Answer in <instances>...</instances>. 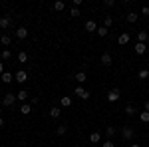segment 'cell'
Listing matches in <instances>:
<instances>
[{
  "mask_svg": "<svg viewBox=\"0 0 149 147\" xmlns=\"http://www.w3.org/2000/svg\"><path fill=\"white\" fill-rule=\"evenodd\" d=\"M121 137L127 139V141L133 139V137H135V129H133L131 125H123V127H121Z\"/></svg>",
  "mask_w": 149,
  "mask_h": 147,
  "instance_id": "1",
  "label": "cell"
},
{
  "mask_svg": "<svg viewBox=\"0 0 149 147\" xmlns=\"http://www.w3.org/2000/svg\"><path fill=\"white\" fill-rule=\"evenodd\" d=\"M14 82H18V84H24V82H28V74H26L24 70H18V72L14 74Z\"/></svg>",
  "mask_w": 149,
  "mask_h": 147,
  "instance_id": "2",
  "label": "cell"
},
{
  "mask_svg": "<svg viewBox=\"0 0 149 147\" xmlns=\"http://www.w3.org/2000/svg\"><path fill=\"white\" fill-rule=\"evenodd\" d=\"M74 93H76V95H78L80 100H90V91L84 90V88H80V86H78V88L74 90Z\"/></svg>",
  "mask_w": 149,
  "mask_h": 147,
  "instance_id": "3",
  "label": "cell"
},
{
  "mask_svg": "<svg viewBox=\"0 0 149 147\" xmlns=\"http://www.w3.org/2000/svg\"><path fill=\"white\" fill-rule=\"evenodd\" d=\"M14 102H16V93H6V95H4V100H2V103H4L6 107H12Z\"/></svg>",
  "mask_w": 149,
  "mask_h": 147,
  "instance_id": "4",
  "label": "cell"
},
{
  "mask_svg": "<svg viewBox=\"0 0 149 147\" xmlns=\"http://www.w3.org/2000/svg\"><path fill=\"white\" fill-rule=\"evenodd\" d=\"M119 95H121V93H119V90H109L107 91V102H117V100H119Z\"/></svg>",
  "mask_w": 149,
  "mask_h": 147,
  "instance_id": "5",
  "label": "cell"
},
{
  "mask_svg": "<svg viewBox=\"0 0 149 147\" xmlns=\"http://www.w3.org/2000/svg\"><path fill=\"white\" fill-rule=\"evenodd\" d=\"M72 103H74L72 95H62V98H60V105H62V107H72Z\"/></svg>",
  "mask_w": 149,
  "mask_h": 147,
  "instance_id": "6",
  "label": "cell"
},
{
  "mask_svg": "<svg viewBox=\"0 0 149 147\" xmlns=\"http://www.w3.org/2000/svg\"><path fill=\"white\" fill-rule=\"evenodd\" d=\"M10 24H12V18H10V16H2V18H0V28H2V30L10 28Z\"/></svg>",
  "mask_w": 149,
  "mask_h": 147,
  "instance_id": "7",
  "label": "cell"
},
{
  "mask_svg": "<svg viewBox=\"0 0 149 147\" xmlns=\"http://www.w3.org/2000/svg\"><path fill=\"white\" fill-rule=\"evenodd\" d=\"M84 28H86V30H88V32H97V24L93 22V20H88V22H86V26H84Z\"/></svg>",
  "mask_w": 149,
  "mask_h": 147,
  "instance_id": "8",
  "label": "cell"
},
{
  "mask_svg": "<svg viewBox=\"0 0 149 147\" xmlns=\"http://www.w3.org/2000/svg\"><path fill=\"white\" fill-rule=\"evenodd\" d=\"M102 66H111V54H107V52L102 54Z\"/></svg>",
  "mask_w": 149,
  "mask_h": 147,
  "instance_id": "9",
  "label": "cell"
},
{
  "mask_svg": "<svg viewBox=\"0 0 149 147\" xmlns=\"http://www.w3.org/2000/svg\"><path fill=\"white\" fill-rule=\"evenodd\" d=\"M0 44L2 46H10L12 44V36L10 34H2L0 36Z\"/></svg>",
  "mask_w": 149,
  "mask_h": 147,
  "instance_id": "10",
  "label": "cell"
},
{
  "mask_svg": "<svg viewBox=\"0 0 149 147\" xmlns=\"http://www.w3.org/2000/svg\"><path fill=\"white\" fill-rule=\"evenodd\" d=\"M16 38H18V40H24V38H28V30H26V28H18V30H16Z\"/></svg>",
  "mask_w": 149,
  "mask_h": 147,
  "instance_id": "11",
  "label": "cell"
},
{
  "mask_svg": "<svg viewBox=\"0 0 149 147\" xmlns=\"http://www.w3.org/2000/svg\"><path fill=\"white\" fill-rule=\"evenodd\" d=\"M0 79H2L4 84H10V82H14V76H12L10 72H4V74L0 76Z\"/></svg>",
  "mask_w": 149,
  "mask_h": 147,
  "instance_id": "12",
  "label": "cell"
},
{
  "mask_svg": "<svg viewBox=\"0 0 149 147\" xmlns=\"http://www.w3.org/2000/svg\"><path fill=\"white\" fill-rule=\"evenodd\" d=\"M127 42H129V34H127V32H123V34H119V38H117V44L125 46Z\"/></svg>",
  "mask_w": 149,
  "mask_h": 147,
  "instance_id": "13",
  "label": "cell"
},
{
  "mask_svg": "<svg viewBox=\"0 0 149 147\" xmlns=\"http://www.w3.org/2000/svg\"><path fill=\"white\" fill-rule=\"evenodd\" d=\"M145 50H147V46H145V44H141V42H137V44H135V54H139V56H141V54H145Z\"/></svg>",
  "mask_w": 149,
  "mask_h": 147,
  "instance_id": "14",
  "label": "cell"
},
{
  "mask_svg": "<svg viewBox=\"0 0 149 147\" xmlns=\"http://www.w3.org/2000/svg\"><path fill=\"white\" fill-rule=\"evenodd\" d=\"M60 113H62V109H60V107H52V109L48 111V115H50L52 119H56V117H60Z\"/></svg>",
  "mask_w": 149,
  "mask_h": 147,
  "instance_id": "15",
  "label": "cell"
},
{
  "mask_svg": "<svg viewBox=\"0 0 149 147\" xmlns=\"http://www.w3.org/2000/svg\"><path fill=\"white\" fill-rule=\"evenodd\" d=\"M20 111H22V115H30V111H32V105H30V103H22Z\"/></svg>",
  "mask_w": 149,
  "mask_h": 147,
  "instance_id": "16",
  "label": "cell"
},
{
  "mask_svg": "<svg viewBox=\"0 0 149 147\" xmlns=\"http://www.w3.org/2000/svg\"><path fill=\"white\" fill-rule=\"evenodd\" d=\"M64 8H66V4H64L62 0H56V2H54V10L56 12H62Z\"/></svg>",
  "mask_w": 149,
  "mask_h": 147,
  "instance_id": "17",
  "label": "cell"
},
{
  "mask_svg": "<svg viewBox=\"0 0 149 147\" xmlns=\"http://www.w3.org/2000/svg\"><path fill=\"white\" fill-rule=\"evenodd\" d=\"M90 141H92V143H100V141H102V135H100L97 131H93L92 135H90Z\"/></svg>",
  "mask_w": 149,
  "mask_h": 147,
  "instance_id": "18",
  "label": "cell"
},
{
  "mask_svg": "<svg viewBox=\"0 0 149 147\" xmlns=\"http://www.w3.org/2000/svg\"><path fill=\"white\" fill-rule=\"evenodd\" d=\"M147 38H149V34H147V32H139V34H137V42L145 44V42H147Z\"/></svg>",
  "mask_w": 149,
  "mask_h": 147,
  "instance_id": "19",
  "label": "cell"
},
{
  "mask_svg": "<svg viewBox=\"0 0 149 147\" xmlns=\"http://www.w3.org/2000/svg\"><path fill=\"white\" fill-rule=\"evenodd\" d=\"M26 98H28V91H26V90H20L18 93H16V100H20V102H24Z\"/></svg>",
  "mask_w": 149,
  "mask_h": 147,
  "instance_id": "20",
  "label": "cell"
},
{
  "mask_svg": "<svg viewBox=\"0 0 149 147\" xmlns=\"http://www.w3.org/2000/svg\"><path fill=\"white\" fill-rule=\"evenodd\" d=\"M125 18H127V22H131V24H133V22H137V18H139V16L135 14V12H129Z\"/></svg>",
  "mask_w": 149,
  "mask_h": 147,
  "instance_id": "21",
  "label": "cell"
},
{
  "mask_svg": "<svg viewBox=\"0 0 149 147\" xmlns=\"http://www.w3.org/2000/svg\"><path fill=\"white\" fill-rule=\"evenodd\" d=\"M76 82H78V84H84V82H86V72H78V74H76Z\"/></svg>",
  "mask_w": 149,
  "mask_h": 147,
  "instance_id": "22",
  "label": "cell"
},
{
  "mask_svg": "<svg viewBox=\"0 0 149 147\" xmlns=\"http://www.w3.org/2000/svg\"><path fill=\"white\" fill-rule=\"evenodd\" d=\"M139 119H141L143 123H149V111H141L139 113Z\"/></svg>",
  "mask_w": 149,
  "mask_h": 147,
  "instance_id": "23",
  "label": "cell"
},
{
  "mask_svg": "<svg viewBox=\"0 0 149 147\" xmlns=\"http://www.w3.org/2000/svg\"><path fill=\"white\" fill-rule=\"evenodd\" d=\"M95 34H97V36H102V38H105V36H107V28H105V26H100Z\"/></svg>",
  "mask_w": 149,
  "mask_h": 147,
  "instance_id": "24",
  "label": "cell"
},
{
  "mask_svg": "<svg viewBox=\"0 0 149 147\" xmlns=\"http://www.w3.org/2000/svg\"><path fill=\"white\" fill-rule=\"evenodd\" d=\"M18 62H20V64H26V62H28V54H26V52H20V54H18Z\"/></svg>",
  "mask_w": 149,
  "mask_h": 147,
  "instance_id": "25",
  "label": "cell"
},
{
  "mask_svg": "<svg viewBox=\"0 0 149 147\" xmlns=\"http://www.w3.org/2000/svg\"><path fill=\"white\" fill-rule=\"evenodd\" d=\"M0 56H2V60H10L12 52H10V50H2V52H0Z\"/></svg>",
  "mask_w": 149,
  "mask_h": 147,
  "instance_id": "26",
  "label": "cell"
},
{
  "mask_svg": "<svg viewBox=\"0 0 149 147\" xmlns=\"http://www.w3.org/2000/svg\"><path fill=\"white\" fill-rule=\"evenodd\" d=\"M66 131H68V125H60V127L56 129L58 135H66Z\"/></svg>",
  "mask_w": 149,
  "mask_h": 147,
  "instance_id": "27",
  "label": "cell"
},
{
  "mask_svg": "<svg viewBox=\"0 0 149 147\" xmlns=\"http://www.w3.org/2000/svg\"><path fill=\"white\" fill-rule=\"evenodd\" d=\"M115 131H117V129H115L113 125H107V129H105V133H107L109 137H113V135H115Z\"/></svg>",
  "mask_w": 149,
  "mask_h": 147,
  "instance_id": "28",
  "label": "cell"
},
{
  "mask_svg": "<svg viewBox=\"0 0 149 147\" xmlns=\"http://www.w3.org/2000/svg\"><path fill=\"white\" fill-rule=\"evenodd\" d=\"M111 24H113V18H111V16H105V20H103V26H105V28H109Z\"/></svg>",
  "mask_w": 149,
  "mask_h": 147,
  "instance_id": "29",
  "label": "cell"
},
{
  "mask_svg": "<svg viewBox=\"0 0 149 147\" xmlns=\"http://www.w3.org/2000/svg\"><path fill=\"white\" fill-rule=\"evenodd\" d=\"M125 113L129 115V117H131V115L135 113V107H133V105H125Z\"/></svg>",
  "mask_w": 149,
  "mask_h": 147,
  "instance_id": "30",
  "label": "cell"
},
{
  "mask_svg": "<svg viewBox=\"0 0 149 147\" xmlns=\"http://www.w3.org/2000/svg\"><path fill=\"white\" fill-rule=\"evenodd\" d=\"M70 16H72V18H76V16H80V10H78V6H74V8L70 10Z\"/></svg>",
  "mask_w": 149,
  "mask_h": 147,
  "instance_id": "31",
  "label": "cell"
},
{
  "mask_svg": "<svg viewBox=\"0 0 149 147\" xmlns=\"http://www.w3.org/2000/svg\"><path fill=\"white\" fill-rule=\"evenodd\" d=\"M139 78H141V79H147L149 78V70H141V72H139Z\"/></svg>",
  "mask_w": 149,
  "mask_h": 147,
  "instance_id": "32",
  "label": "cell"
},
{
  "mask_svg": "<svg viewBox=\"0 0 149 147\" xmlns=\"http://www.w3.org/2000/svg\"><path fill=\"white\" fill-rule=\"evenodd\" d=\"M102 147H115V145H113V141H111V139H107V141H105Z\"/></svg>",
  "mask_w": 149,
  "mask_h": 147,
  "instance_id": "33",
  "label": "cell"
},
{
  "mask_svg": "<svg viewBox=\"0 0 149 147\" xmlns=\"http://www.w3.org/2000/svg\"><path fill=\"white\" fill-rule=\"evenodd\" d=\"M103 4H105V6H107V8H111V6H113V4H115V2H113V0H105V2H103Z\"/></svg>",
  "mask_w": 149,
  "mask_h": 147,
  "instance_id": "34",
  "label": "cell"
},
{
  "mask_svg": "<svg viewBox=\"0 0 149 147\" xmlns=\"http://www.w3.org/2000/svg\"><path fill=\"white\" fill-rule=\"evenodd\" d=\"M141 14H145V16H149V6H143V8H141Z\"/></svg>",
  "mask_w": 149,
  "mask_h": 147,
  "instance_id": "35",
  "label": "cell"
},
{
  "mask_svg": "<svg viewBox=\"0 0 149 147\" xmlns=\"http://www.w3.org/2000/svg\"><path fill=\"white\" fill-rule=\"evenodd\" d=\"M2 74H4V64L0 62V76H2Z\"/></svg>",
  "mask_w": 149,
  "mask_h": 147,
  "instance_id": "36",
  "label": "cell"
},
{
  "mask_svg": "<svg viewBox=\"0 0 149 147\" xmlns=\"http://www.w3.org/2000/svg\"><path fill=\"white\" fill-rule=\"evenodd\" d=\"M129 147H141V145H139V143H131Z\"/></svg>",
  "mask_w": 149,
  "mask_h": 147,
  "instance_id": "37",
  "label": "cell"
},
{
  "mask_svg": "<svg viewBox=\"0 0 149 147\" xmlns=\"http://www.w3.org/2000/svg\"><path fill=\"white\" fill-rule=\"evenodd\" d=\"M0 127H4V119L2 117H0Z\"/></svg>",
  "mask_w": 149,
  "mask_h": 147,
  "instance_id": "38",
  "label": "cell"
},
{
  "mask_svg": "<svg viewBox=\"0 0 149 147\" xmlns=\"http://www.w3.org/2000/svg\"><path fill=\"white\" fill-rule=\"evenodd\" d=\"M145 111H149V102H147V103H145Z\"/></svg>",
  "mask_w": 149,
  "mask_h": 147,
  "instance_id": "39",
  "label": "cell"
},
{
  "mask_svg": "<svg viewBox=\"0 0 149 147\" xmlns=\"http://www.w3.org/2000/svg\"><path fill=\"white\" fill-rule=\"evenodd\" d=\"M0 52H2V50H0Z\"/></svg>",
  "mask_w": 149,
  "mask_h": 147,
  "instance_id": "40",
  "label": "cell"
}]
</instances>
